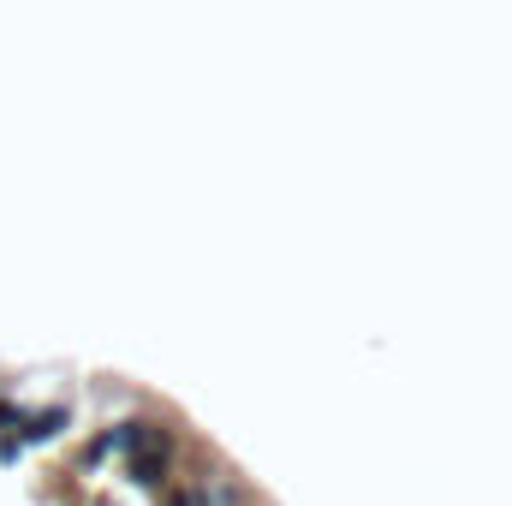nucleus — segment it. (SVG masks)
<instances>
[{
	"mask_svg": "<svg viewBox=\"0 0 512 506\" xmlns=\"http://www.w3.org/2000/svg\"><path fill=\"white\" fill-rule=\"evenodd\" d=\"M161 441H173V435L149 417H126V423L108 429V447H120V453H143V447H161Z\"/></svg>",
	"mask_w": 512,
	"mask_h": 506,
	"instance_id": "obj_1",
	"label": "nucleus"
},
{
	"mask_svg": "<svg viewBox=\"0 0 512 506\" xmlns=\"http://www.w3.org/2000/svg\"><path fill=\"white\" fill-rule=\"evenodd\" d=\"M167 465H173V441H161V447H143V453H131V483H143V489H161L167 483Z\"/></svg>",
	"mask_w": 512,
	"mask_h": 506,
	"instance_id": "obj_2",
	"label": "nucleus"
},
{
	"mask_svg": "<svg viewBox=\"0 0 512 506\" xmlns=\"http://www.w3.org/2000/svg\"><path fill=\"white\" fill-rule=\"evenodd\" d=\"M66 423H72V411H66V405H42V411H24V429H18V441H24V447H30V441H54Z\"/></svg>",
	"mask_w": 512,
	"mask_h": 506,
	"instance_id": "obj_3",
	"label": "nucleus"
},
{
	"mask_svg": "<svg viewBox=\"0 0 512 506\" xmlns=\"http://www.w3.org/2000/svg\"><path fill=\"white\" fill-rule=\"evenodd\" d=\"M161 506H209V501H203V489H167Z\"/></svg>",
	"mask_w": 512,
	"mask_h": 506,
	"instance_id": "obj_4",
	"label": "nucleus"
},
{
	"mask_svg": "<svg viewBox=\"0 0 512 506\" xmlns=\"http://www.w3.org/2000/svg\"><path fill=\"white\" fill-rule=\"evenodd\" d=\"M6 429H24V411H18V405L0 393V435H6Z\"/></svg>",
	"mask_w": 512,
	"mask_h": 506,
	"instance_id": "obj_5",
	"label": "nucleus"
},
{
	"mask_svg": "<svg viewBox=\"0 0 512 506\" xmlns=\"http://www.w3.org/2000/svg\"><path fill=\"white\" fill-rule=\"evenodd\" d=\"M18 453H24V441H18V435H0V459H6V465H12V459H18Z\"/></svg>",
	"mask_w": 512,
	"mask_h": 506,
	"instance_id": "obj_6",
	"label": "nucleus"
},
{
	"mask_svg": "<svg viewBox=\"0 0 512 506\" xmlns=\"http://www.w3.org/2000/svg\"><path fill=\"white\" fill-rule=\"evenodd\" d=\"M96 506H114V501H96Z\"/></svg>",
	"mask_w": 512,
	"mask_h": 506,
	"instance_id": "obj_7",
	"label": "nucleus"
}]
</instances>
